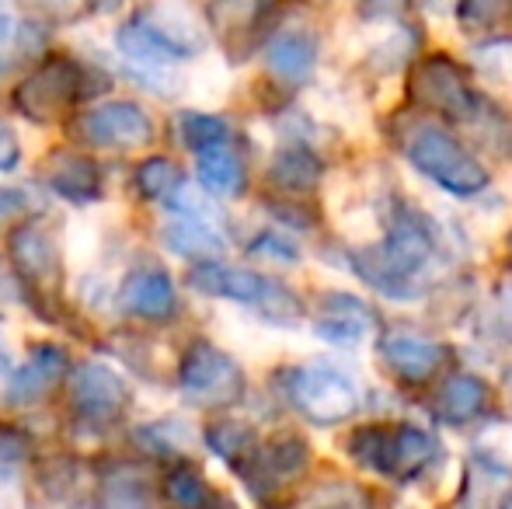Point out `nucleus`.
Instances as JSON below:
<instances>
[{"label":"nucleus","instance_id":"obj_11","mask_svg":"<svg viewBox=\"0 0 512 509\" xmlns=\"http://www.w3.org/2000/svg\"><path fill=\"white\" fill-rule=\"evenodd\" d=\"M84 136L98 147H140L154 136L150 116L133 102H108L84 116Z\"/></svg>","mask_w":512,"mask_h":509},{"label":"nucleus","instance_id":"obj_17","mask_svg":"<svg viewBox=\"0 0 512 509\" xmlns=\"http://www.w3.org/2000/svg\"><path fill=\"white\" fill-rule=\"evenodd\" d=\"M161 241L175 255L203 258V262H213V258H220L223 252H227V241L209 227V220H196V217H182V220L164 224Z\"/></svg>","mask_w":512,"mask_h":509},{"label":"nucleus","instance_id":"obj_33","mask_svg":"<svg viewBox=\"0 0 512 509\" xmlns=\"http://www.w3.org/2000/svg\"><path fill=\"white\" fill-rule=\"evenodd\" d=\"M370 7H377V11H398V7H405L408 0H366Z\"/></svg>","mask_w":512,"mask_h":509},{"label":"nucleus","instance_id":"obj_1","mask_svg":"<svg viewBox=\"0 0 512 509\" xmlns=\"http://www.w3.org/2000/svg\"><path fill=\"white\" fill-rule=\"evenodd\" d=\"M436 234L418 213L398 206L387 220V234L380 245L356 248L349 265L363 283L380 290L384 297H418L429 286V272L436 269Z\"/></svg>","mask_w":512,"mask_h":509},{"label":"nucleus","instance_id":"obj_37","mask_svg":"<svg viewBox=\"0 0 512 509\" xmlns=\"http://www.w3.org/2000/svg\"><path fill=\"white\" fill-rule=\"evenodd\" d=\"M209 509H234V506H227V503H216V499H213V506H209Z\"/></svg>","mask_w":512,"mask_h":509},{"label":"nucleus","instance_id":"obj_7","mask_svg":"<svg viewBox=\"0 0 512 509\" xmlns=\"http://www.w3.org/2000/svg\"><path fill=\"white\" fill-rule=\"evenodd\" d=\"M178 387L199 408H230L244 398V370L213 342H196L178 367Z\"/></svg>","mask_w":512,"mask_h":509},{"label":"nucleus","instance_id":"obj_35","mask_svg":"<svg viewBox=\"0 0 512 509\" xmlns=\"http://www.w3.org/2000/svg\"><path fill=\"white\" fill-rule=\"evenodd\" d=\"M506 258H509V265H512V231H509V238H506Z\"/></svg>","mask_w":512,"mask_h":509},{"label":"nucleus","instance_id":"obj_28","mask_svg":"<svg viewBox=\"0 0 512 509\" xmlns=\"http://www.w3.org/2000/svg\"><path fill=\"white\" fill-rule=\"evenodd\" d=\"M474 60L478 67L485 70L488 77L502 84H512V42H488V46H478L474 49Z\"/></svg>","mask_w":512,"mask_h":509},{"label":"nucleus","instance_id":"obj_9","mask_svg":"<svg viewBox=\"0 0 512 509\" xmlns=\"http://www.w3.org/2000/svg\"><path fill=\"white\" fill-rule=\"evenodd\" d=\"M380 360L387 363L398 381L405 384H425L443 370L446 363V346H439L436 339H425L408 328H394V332L380 335Z\"/></svg>","mask_w":512,"mask_h":509},{"label":"nucleus","instance_id":"obj_39","mask_svg":"<svg viewBox=\"0 0 512 509\" xmlns=\"http://www.w3.org/2000/svg\"><path fill=\"white\" fill-rule=\"evenodd\" d=\"M502 509H512V496L506 499V503H502Z\"/></svg>","mask_w":512,"mask_h":509},{"label":"nucleus","instance_id":"obj_12","mask_svg":"<svg viewBox=\"0 0 512 509\" xmlns=\"http://www.w3.org/2000/svg\"><path fill=\"white\" fill-rule=\"evenodd\" d=\"M377 328V314L366 300L349 297V293H328L321 300V314H317V335L338 346H356Z\"/></svg>","mask_w":512,"mask_h":509},{"label":"nucleus","instance_id":"obj_36","mask_svg":"<svg viewBox=\"0 0 512 509\" xmlns=\"http://www.w3.org/2000/svg\"><path fill=\"white\" fill-rule=\"evenodd\" d=\"M4 367H7V353H4V346H0V374H4Z\"/></svg>","mask_w":512,"mask_h":509},{"label":"nucleus","instance_id":"obj_13","mask_svg":"<svg viewBox=\"0 0 512 509\" xmlns=\"http://www.w3.org/2000/svg\"><path fill=\"white\" fill-rule=\"evenodd\" d=\"M119 304H122V311L136 314V318H143V321H164L175 314L178 297H175V286H171L168 272L140 269L122 283Z\"/></svg>","mask_w":512,"mask_h":509},{"label":"nucleus","instance_id":"obj_34","mask_svg":"<svg viewBox=\"0 0 512 509\" xmlns=\"http://www.w3.org/2000/svg\"><path fill=\"white\" fill-rule=\"evenodd\" d=\"M11 206H18V199H14V196H0V213H7Z\"/></svg>","mask_w":512,"mask_h":509},{"label":"nucleus","instance_id":"obj_20","mask_svg":"<svg viewBox=\"0 0 512 509\" xmlns=\"http://www.w3.org/2000/svg\"><path fill=\"white\" fill-rule=\"evenodd\" d=\"M206 443H209V450L220 457V461H227L230 468H237V471L248 468V461L255 457V450H258V436L251 433V426L234 422V419L213 422V426L206 429Z\"/></svg>","mask_w":512,"mask_h":509},{"label":"nucleus","instance_id":"obj_10","mask_svg":"<svg viewBox=\"0 0 512 509\" xmlns=\"http://www.w3.org/2000/svg\"><path fill=\"white\" fill-rule=\"evenodd\" d=\"M307 464H310L307 443L300 436H283V440H272L269 447H258L241 475L251 482V492L265 496V492L283 489L293 478L304 475Z\"/></svg>","mask_w":512,"mask_h":509},{"label":"nucleus","instance_id":"obj_8","mask_svg":"<svg viewBox=\"0 0 512 509\" xmlns=\"http://www.w3.org/2000/svg\"><path fill=\"white\" fill-rule=\"evenodd\" d=\"M70 401L74 412L88 426H112L129 408V387L105 363H84L70 381Z\"/></svg>","mask_w":512,"mask_h":509},{"label":"nucleus","instance_id":"obj_27","mask_svg":"<svg viewBox=\"0 0 512 509\" xmlns=\"http://www.w3.org/2000/svg\"><path fill=\"white\" fill-rule=\"evenodd\" d=\"M136 182H140V192L147 199H164L178 189V171L171 161L154 157V161H147L140 171H136Z\"/></svg>","mask_w":512,"mask_h":509},{"label":"nucleus","instance_id":"obj_14","mask_svg":"<svg viewBox=\"0 0 512 509\" xmlns=\"http://www.w3.org/2000/svg\"><path fill=\"white\" fill-rule=\"evenodd\" d=\"M432 408H436L439 419L453 422V426L474 422L478 415H485V408H488V384L474 374H450L439 384Z\"/></svg>","mask_w":512,"mask_h":509},{"label":"nucleus","instance_id":"obj_3","mask_svg":"<svg viewBox=\"0 0 512 509\" xmlns=\"http://www.w3.org/2000/svg\"><path fill=\"white\" fill-rule=\"evenodd\" d=\"M405 154L411 168L453 196H478L488 189V171L450 129L436 123H415L405 133Z\"/></svg>","mask_w":512,"mask_h":509},{"label":"nucleus","instance_id":"obj_38","mask_svg":"<svg viewBox=\"0 0 512 509\" xmlns=\"http://www.w3.org/2000/svg\"><path fill=\"white\" fill-rule=\"evenodd\" d=\"M506 384H509V391H512V367H509V374H506Z\"/></svg>","mask_w":512,"mask_h":509},{"label":"nucleus","instance_id":"obj_19","mask_svg":"<svg viewBox=\"0 0 512 509\" xmlns=\"http://www.w3.org/2000/svg\"><path fill=\"white\" fill-rule=\"evenodd\" d=\"M199 178L213 196H241L244 189V161L237 157V150L230 143L209 147L196 154Z\"/></svg>","mask_w":512,"mask_h":509},{"label":"nucleus","instance_id":"obj_30","mask_svg":"<svg viewBox=\"0 0 512 509\" xmlns=\"http://www.w3.org/2000/svg\"><path fill=\"white\" fill-rule=\"evenodd\" d=\"M251 255H265V258H283V262H297V248L286 245L276 234H262V238L251 241Z\"/></svg>","mask_w":512,"mask_h":509},{"label":"nucleus","instance_id":"obj_24","mask_svg":"<svg viewBox=\"0 0 512 509\" xmlns=\"http://www.w3.org/2000/svg\"><path fill=\"white\" fill-rule=\"evenodd\" d=\"M178 133H182V140L189 143L196 154L209 147H220V143H230L227 123L216 116H203V112H185V116L178 119Z\"/></svg>","mask_w":512,"mask_h":509},{"label":"nucleus","instance_id":"obj_18","mask_svg":"<svg viewBox=\"0 0 512 509\" xmlns=\"http://www.w3.org/2000/svg\"><path fill=\"white\" fill-rule=\"evenodd\" d=\"M11 252L18 269L25 272L35 283H56V269H60V258H56L53 241L46 238L35 227H18L11 234Z\"/></svg>","mask_w":512,"mask_h":509},{"label":"nucleus","instance_id":"obj_25","mask_svg":"<svg viewBox=\"0 0 512 509\" xmlns=\"http://www.w3.org/2000/svg\"><path fill=\"white\" fill-rule=\"evenodd\" d=\"M293 509H370V506H366V496L356 489V485L331 482V485L314 489L307 499H300Z\"/></svg>","mask_w":512,"mask_h":509},{"label":"nucleus","instance_id":"obj_22","mask_svg":"<svg viewBox=\"0 0 512 509\" xmlns=\"http://www.w3.org/2000/svg\"><path fill=\"white\" fill-rule=\"evenodd\" d=\"M53 189L77 203H88L98 192V171L91 168V161L84 157H63V164H56L53 171Z\"/></svg>","mask_w":512,"mask_h":509},{"label":"nucleus","instance_id":"obj_21","mask_svg":"<svg viewBox=\"0 0 512 509\" xmlns=\"http://www.w3.org/2000/svg\"><path fill=\"white\" fill-rule=\"evenodd\" d=\"M164 499L175 509H209L213 506V489L192 464H178L164 478Z\"/></svg>","mask_w":512,"mask_h":509},{"label":"nucleus","instance_id":"obj_26","mask_svg":"<svg viewBox=\"0 0 512 509\" xmlns=\"http://www.w3.org/2000/svg\"><path fill=\"white\" fill-rule=\"evenodd\" d=\"M512 0H460L457 4V18H460V28H495L502 25V18L509 14Z\"/></svg>","mask_w":512,"mask_h":509},{"label":"nucleus","instance_id":"obj_2","mask_svg":"<svg viewBox=\"0 0 512 509\" xmlns=\"http://www.w3.org/2000/svg\"><path fill=\"white\" fill-rule=\"evenodd\" d=\"M349 454L373 475L408 485L436 464L439 443L425 429L408 426V422H380V426H363L349 436Z\"/></svg>","mask_w":512,"mask_h":509},{"label":"nucleus","instance_id":"obj_23","mask_svg":"<svg viewBox=\"0 0 512 509\" xmlns=\"http://www.w3.org/2000/svg\"><path fill=\"white\" fill-rule=\"evenodd\" d=\"M317 157L310 154L304 147H290L283 150V154L276 157V164H272V178H276L283 189H310V185L317 182Z\"/></svg>","mask_w":512,"mask_h":509},{"label":"nucleus","instance_id":"obj_32","mask_svg":"<svg viewBox=\"0 0 512 509\" xmlns=\"http://www.w3.org/2000/svg\"><path fill=\"white\" fill-rule=\"evenodd\" d=\"M21 461H25V443L18 436H0V478L21 468Z\"/></svg>","mask_w":512,"mask_h":509},{"label":"nucleus","instance_id":"obj_16","mask_svg":"<svg viewBox=\"0 0 512 509\" xmlns=\"http://www.w3.org/2000/svg\"><path fill=\"white\" fill-rule=\"evenodd\" d=\"M265 63L269 70L286 84H304L314 74L317 63V42L307 32H283L269 42L265 49Z\"/></svg>","mask_w":512,"mask_h":509},{"label":"nucleus","instance_id":"obj_31","mask_svg":"<svg viewBox=\"0 0 512 509\" xmlns=\"http://www.w3.org/2000/svg\"><path fill=\"white\" fill-rule=\"evenodd\" d=\"M21 164V140L14 136V129L0 123V171H14Z\"/></svg>","mask_w":512,"mask_h":509},{"label":"nucleus","instance_id":"obj_6","mask_svg":"<svg viewBox=\"0 0 512 509\" xmlns=\"http://www.w3.org/2000/svg\"><path fill=\"white\" fill-rule=\"evenodd\" d=\"M408 95L415 105L436 112V116L450 119V123L471 126L485 116V102L481 95L471 88L467 74L460 70V63H453L450 56L436 53L425 56L415 70H411L408 81Z\"/></svg>","mask_w":512,"mask_h":509},{"label":"nucleus","instance_id":"obj_15","mask_svg":"<svg viewBox=\"0 0 512 509\" xmlns=\"http://www.w3.org/2000/svg\"><path fill=\"white\" fill-rule=\"evenodd\" d=\"M63 370H67V353L56 346H39L28 356L25 367L14 374L11 391L7 394H11V401H18V405H32V401L46 398V394L60 384Z\"/></svg>","mask_w":512,"mask_h":509},{"label":"nucleus","instance_id":"obj_4","mask_svg":"<svg viewBox=\"0 0 512 509\" xmlns=\"http://www.w3.org/2000/svg\"><path fill=\"white\" fill-rule=\"evenodd\" d=\"M192 286L209 293V297H227V300H237V304L255 307V311H262L265 318L276 321V325H293V321H300V314H304L300 297L290 286L276 283V279H269V276H258V272L234 269V265L203 262L192 272Z\"/></svg>","mask_w":512,"mask_h":509},{"label":"nucleus","instance_id":"obj_29","mask_svg":"<svg viewBox=\"0 0 512 509\" xmlns=\"http://www.w3.org/2000/svg\"><path fill=\"white\" fill-rule=\"evenodd\" d=\"M265 7V0H209V11L223 28H241L251 18H258V11Z\"/></svg>","mask_w":512,"mask_h":509},{"label":"nucleus","instance_id":"obj_5","mask_svg":"<svg viewBox=\"0 0 512 509\" xmlns=\"http://www.w3.org/2000/svg\"><path fill=\"white\" fill-rule=\"evenodd\" d=\"M283 391L290 405L314 426H338L359 408V387L349 374L324 363H304L283 374Z\"/></svg>","mask_w":512,"mask_h":509}]
</instances>
